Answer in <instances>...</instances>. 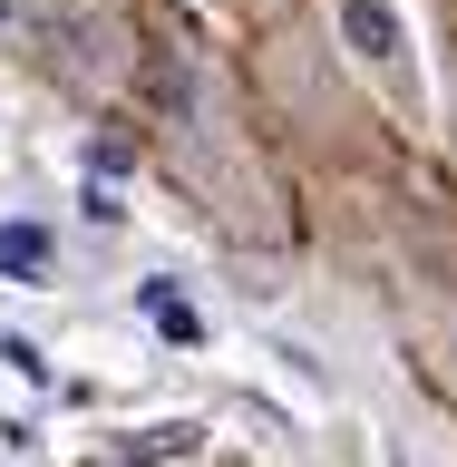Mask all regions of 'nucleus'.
<instances>
[{
  "label": "nucleus",
  "mask_w": 457,
  "mask_h": 467,
  "mask_svg": "<svg viewBox=\"0 0 457 467\" xmlns=\"http://www.w3.org/2000/svg\"><path fill=\"white\" fill-rule=\"evenodd\" d=\"M341 29H350V49H360V58H400V10H389V0H350Z\"/></svg>",
  "instance_id": "obj_1"
},
{
  "label": "nucleus",
  "mask_w": 457,
  "mask_h": 467,
  "mask_svg": "<svg viewBox=\"0 0 457 467\" xmlns=\"http://www.w3.org/2000/svg\"><path fill=\"white\" fill-rule=\"evenodd\" d=\"M49 263V234L39 224H0V273H39Z\"/></svg>",
  "instance_id": "obj_2"
},
{
  "label": "nucleus",
  "mask_w": 457,
  "mask_h": 467,
  "mask_svg": "<svg viewBox=\"0 0 457 467\" xmlns=\"http://www.w3.org/2000/svg\"><path fill=\"white\" fill-rule=\"evenodd\" d=\"M146 312H156V331H166V341H195V312H185L166 283H146Z\"/></svg>",
  "instance_id": "obj_3"
}]
</instances>
